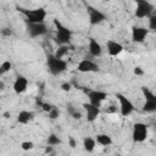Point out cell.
<instances>
[{
  "label": "cell",
  "mask_w": 156,
  "mask_h": 156,
  "mask_svg": "<svg viewBox=\"0 0 156 156\" xmlns=\"http://www.w3.org/2000/svg\"><path fill=\"white\" fill-rule=\"evenodd\" d=\"M61 89H62L63 91H69V90L72 89V85H71V83L65 82V83H62V84H61Z\"/></svg>",
  "instance_id": "cell-31"
},
{
  "label": "cell",
  "mask_w": 156,
  "mask_h": 156,
  "mask_svg": "<svg viewBox=\"0 0 156 156\" xmlns=\"http://www.w3.org/2000/svg\"><path fill=\"white\" fill-rule=\"evenodd\" d=\"M149 134V129L147 126L143 122H136L133 126V130H132V138L134 143H143L146 140Z\"/></svg>",
  "instance_id": "cell-6"
},
{
  "label": "cell",
  "mask_w": 156,
  "mask_h": 156,
  "mask_svg": "<svg viewBox=\"0 0 156 156\" xmlns=\"http://www.w3.org/2000/svg\"><path fill=\"white\" fill-rule=\"evenodd\" d=\"M135 2V10H134V16L136 18H147L150 15L154 13L155 6L147 1V0H134Z\"/></svg>",
  "instance_id": "cell-4"
},
{
  "label": "cell",
  "mask_w": 156,
  "mask_h": 156,
  "mask_svg": "<svg viewBox=\"0 0 156 156\" xmlns=\"http://www.w3.org/2000/svg\"><path fill=\"white\" fill-rule=\"evenodd\" d=\"M88 11V18H89V23L91 26H98L100 23H102L106 20V15L104 12H101L100 10L93 7V6H88L87 7Z\"/></svg>",
  "instance_id": "cell-9"
},
{
  "label": "cell",
  "mask_w": 156,
  "mask_h": 156,
  "mask_svg": "<svg viewBox=\"0 0 156 156\" xmlns=\"http://www.w3.org/2000/svg\"><path fill=\"white\" fill-rule=\"evenodd\" d=\"M82 106H83V108H84V111H85V118H87L88 122H94V121H96L98 117H99L100 113H101L100 107H99V106H95V105H93V104H90V102H84Z\"/></svg>",
  "instance_id": "cell-12"
},
{
  "label": "cell",
  "mask_w": 156,
  "mask_h": 156,
  "mask_svg": "<svg viewBox=\"0 0 156 156\" xmlns=\"http://www.w3.org/2000/svg\"><path fill=\"white\" fill-rule=\"evenodd\" d=\"M95 141L101 146H110L112 144V138L106 133H99L95 135Z\"/></svg>",
  "instance_id": "cell-17"
},
{
  "label": "cell",
  "mask_w": 156,
  "mask_h": 156,
  "mask_svg": "<svg viewBox=\"0 0 156 156\" xmlns=\"http://www.w3.org/2000/svg\"><path fill=\"white\" fill-rule=\"evenodd\" d=\"M149 29L146 27L140 26H133L132 27V41L136 44H141L145 41L146 37L149 35Z\"/></svg>",
  "instance_id": "cell-10"
},
{
  "label": "cell",
  "mask_w": 156,
  "mask_h": 156,
  "mask_svg": "<svg viewBox=\"0 0 156 156\" xmlns=\"http://www.w3.org/2000/svg\"><path fill=\"white\" fill-rule=\"evenodd\" d=\"M67 111L69 112V115H71L74 119H80V118H82V113L78 111V108L73 107L72 105H68V106H67Z\"/></svg>",
  "instance_id": "cell-22"
},
{
  "label": "cell",
  "mask_w": 156,
  "mask_h": 156,
  "mask_svg": "<svg viewBox=\"0 0 156 156\" xmlns=\"http://www.w3.org/2000/svg\"><path fill=\"white\" fill-rule=\"evenodd\" d=\"M12 89L18 95L26 93L27 89H28V79L24 76H17L16 79H15V82H13Z\"/></svg>",
  "instance_id": "cell-13"
},
{
  "label": "cell",
  "mask_w": 156,
  "mask_h": 156,
  "mask_svg": "<svg viewBox=\"0 0 156 156\" xmlns=\"http://www.w3.org/2000/svg\"><path fill=\"white\" fill-rule=\"evenodd\" d=\"M133 72H134V74H135V76H144V69H143L140 66H136V67H134Z\"/></svg>",
  "instance_id": "cell-30"
},
{
  "label": "cell",
  "mask_w": 156,
  "mask_h": 156,
  "mask_svg": "<svg viewBox=\"0 0 156 156\" xmlns=\"http://www.w3.org/2000/svg\"><path fill=\"white\" fill-rule=\"evenodd\" d=\"M35 117V113L33 111H27V110H22L18 112L17 115V122L20 124H28L29 122H32Z\"/></svg>",
  "instance_id": "cell-16"
},
{
  "label": "cell",
  "mask_w": 156,
  "mask_h": 156,
  "mask_svg": "<svg viewBox=\"0 0 156 156\" xmlns=\"http://www.w3.org/2000/svg\"><path fill=\"white\" fill-rule=\"evenodd\" d=\"M21 149L23 151H29L34 149V143L33 141H22L21 143Z\"/></svg>",
  "instance_id": "cell-27"
},
{
  "label": "cell",
  "mask_w": 156,
  "mask_h": 156,
  "mask_svg": "<svg viewBox=\"0 0 156 156\" xmlns=\"http://www.w3.org/2000/svg\"><path fill=\"white\" fill-rule=\"evenodd\" d=\"M0 34L2 37H10L12 34V30L10 28H2V29H0Z\"/></svg>",
  "instance_id": "cell-29"
},
{
  "label": "cell",
  "mask_w": 156,
  "mask_h": 156,
  "mask_svg": "<svg viewBox=\"0 0 156 156\" xmlns=\"http://www.w3.org/2000/svg\"><path fill=\"white\" fill-rule=\"evenodd\" d=\"M52 149H54V146L48 145V146L45 147V154H51V152H52Z\"/></svg>",
  "instance_id": "cell-34"
},
{
  "label": "cell",
  "mask_w": 156,
  "mask_h": 156,
  "mask_svg": "<svg viewBox=\"0 0 156 156\" xmlns=\"http://www.w3.org/2000/svg\"><path fill=\"white\" fill-rule=\"evenodd\" d=\"M52 106H54V105H51L50 102H41V104H40V107H41V110H43L44 112H49V111L52 108Z\"/></svg>",
  "instance_id": "cell-28"
},
{
  "label": "cell",
  "mask_w": 156,
  "mask_h": 156,
  "mask_svg": "<svg viewBox=\"0 0 156 156\" xmlns=\"http://www.w3.org/2000/svg\"><path fill=\"white\" fill-rule=\"evenodd\" d=\"M54 26H55V43L57 45H68L72 39V30L62 24L57 18L54 20Z\"/></svg>",
  "instance_id": "cell-1"
},
{
  "label": "cell",
  "mask_w": 156,
  "mask_h": 156,
  "mask_svg": "<svg viewBox=\"0 0 156 156\" xmlns=\"http://www.w3.org/2000/svg\"><path fill=\"white\" fill-rule=\"evenodd\" d=\"M2 74H4V72H2V69H1V68H0V77H1V76H2Z\"/></svg>",
  "instance_id": "cell-37"
},
{
  "label": "cell",
  "mask_w": 156,
  "mask_h": 156,
  "mask_svg": "<svg viewBox=\"0 0 156 156\" xmlns=\"http://www.w3.org/2000/svg\"><path fill=\"white\" fill-rule=\"evenodd\" d=\"M68 144L71 147H76L77 146V141L73 139V136H68Z\"/></svg>",
  "instance_id": "cell-33"
},
{
  "label": "cell",
  "mask_w": 156,
  "mask_h": 156,
  "mask_svg": "<svg viewBox=\"0 0 156 156\" xmlns=\"http://www.w3.org/2000/svg\"><path fill=\"white\" fill-rule=\"evenodd\" d=\"M2 90H5V83H4V80L0 79V91H2Z\"/></svg>",
  "instance_id": "cell-35"
},
{
  "label": "cell",
  "mask_w": 156,
  "mask_h": 156,
  "mask_svg": "<svg viewBox=\"0 0 156 156\" xmlns=\"http://www.w3.org/2000/svg\"><path fill=\"white\" fill-rule=\"evenodd\" d=\"M0 68L2 69V72H4V74H5V73H7V72H10V71L12 69V63H11L9 60H6V61H4V62L0 65Z\"/></svg>",
  "instance_id": "cell-26"
},
{
  "label": "cell",
  "mask_w": 156,
  "mask_h": 156,
  "mask_svg": "<svg viewBox=\"0 0 156 156\" xmlns=\"http://www.w3.org/2000/svg\"><path fill=\"white\" fill-rule=\"evenodd\" d=\"M49 32L48 26L41 22V23H27V33L30 38H38L41 35H45Z\"/></svg>",
  "instance_id": "cell-7"
},
{
  "label": "cell",
  "mask_w": 156,
  "mask_h": 156,
  "mask_svg": "<svg viewBox=\"0 0 156 156\" xmlns=\"http://www.w3.org/2000/svg\"><path fill=\"white\" fill-rule=\"evenodd\" d=\"M17 11L21 12L26 17L27 23H41L45 21L46 11L43 7L38 9H24L21 6H17Z\"/></svg>",
  "instance_id": "cell-3"
},
{
  "label": "cell",
  "mask_w": 156,
  "mask_h": 156,
  "mask_svg": "<svg viewBox=\"0 0 156 156\" xmlns=\"http://www.w3.org/2000/svg\"><path fill=\"white\" fill-rule=\"evenodd\" d=\"M115 96H116V99L118 100V104H119L118 108H119L121 115H122L123 117L130 116V115L133 113L134 108H135V107H134V104H133L126 95H123V94H121V93H117Z\"/></svg>",
  "instance_id": "cell-5"
},
{
  "label": "cell",
  "mask_w": 156,
  "mask_h": 156,
  "mask_svg": "<svg viewBox=\"0 0 156 156\" xmlns=\"http://www.w3.org/2000/svg\"><path fill=\"white\" fill-rule=\"evenodd\" d=\"M141 93H143L145 100H147V99H155L156 98V95L149 88H146V87H141Z\"/></svg>",
  "instance_id": "cell-24"
},
{
  "label": "cell",
  "mask_w": 156,
  "mask_h": 156,
  "mask_svg": "<svg viewBox=\"0 0 156 156\" xmlns=\"http://www.w3.org/2000/svg\"><path fill=\"white\" fill-rule=\"evenodd\" d=\"M143 111L146 113H154L156 111V98L145 100V102L143 105Z\"/></svg>",
  "instance_id": "cell-19"
},
{
  "label": "cell",
  "mask_w": 156,
  "mask_h": 156,
  "mask_svg": "<svg viewBox=\"0 0 156 156\" xmlns=\"http://www.w3.org/2000/svg\"><path fill=\"white\" fill-rule=\"evenodd\" d=\"M46 143H48V145H51V146H56V145H60L61 143H62V140L56 135V134H50L49 136H48V139H46Z\"/></svg>",
  "instance_id": "cell-21"
},
{
  "label": "cell",
  "mask_w": 156,
  "mask_h": 156,
  "mask_svg": "<svg viewBox=\"0 0 156 156\" xmlns=\"http://www.w3.org/2000/svg\"><path fill=\"white\" fill-rule=\"evenodd\" d=\"M10 116H11L10 112H4V117H5V118H10Z\"/></svg>",
  "instance_id": "cell-36"
},
{
  "label": "cell",
  "mask_w": 156,
  "mask_h": 156,
  "mask_svg": "<svg viewBox=\"0 0 156 156\" xmlns=\"http://www.w3.org/2000/svg\"><path fill=\"white\" fill-rule=\"evenodd\" d=\"M96 147V141H95V138H91V136H85L83 139V149L87 151V152H93Z\"/></svg>",
  "instance_id": "cell-18"
},
{
  "label": "cell",
  "mask_w": 156,
  "mask_h": 156,
  "mask_svg": "<svg viewBox=\"0 0 156 156\" xmlns=\"http://www.w3.org/2000/svg\"><path fill=\"white\" fill-rule=\"evenodd\" d=\"M88 51L93 57H98L102 54V46L100 45V43H98L96 39L94 38H89V44H88Z\"/></svg>",
  "instance_id": "cell-15"
},
{
  "label": "cell",
  "mask_w": 156,
  "mask_h": 156,
  "mask_svg": "<svg viewBox=\"0 0 156 156\" xmlns=\"http://www.w3.org/2000/svg\"><path fill=\"white\" fill-rule=\"evenodd\" d=\"M106 112H107V113H115V112H117V106H116V105H111V106L106 110Z\"/></svg>",
  "instance_id": "cell-32"
},
{
  "label": "cell",
  "mask_w": 156,
  "mask_h": 156,
  "mask_svg": "<svg viewBox=\"0 0 156 156\" xmlns=\"http://www.w3.org/2000/svg\"><path fill=\"white\" fill-rule=\"evenodd\" d=\"M67 54H68V45H58V48L54 52V55L58 58H63Z\"/></svg>",
  "instance_id": "cell-20"
},
{
  "label": "cell",
  "mask_w": 156,
  "mask_h": 156,
  "mask_svg": "<svg viewBox=\"0 0 156 156\" xmlns=\"http://www.w3.org/2000/svg\"><path fill=\"white\" fill-rule=\"evenodd\" d=\"M87 96L89 99V102L95 105V106H101V104L108 98V94L106 91H102V90H88L87 91Z\"/></svg>",
  "instance_id": "cell-8"
},
{
  "label": "cell",
  "mask_w": 156,
  "mask_h": 156,
  "mask_svg": "<svg viewBox=\"0 0 156 156\" xmlns=\"http://www.w3.org/2000/svg\"><path fill=\"white\" fill-rule=\"evenodd\" d=\"M77 69L82 73H96V72L100 71V67L93 60L83 58L82 61H79V63L77 66Z\"/></svg>",
  "instance_id": "cell-11"
},
{
  "label": "cell",
  "mask_w": 156,
  "mask_h": 156,
  "mask_svg": "<svg viewBox=\"0 0 156 156\" xmlns=\"http://www.w3.org/2000/svg\"><path fill=\"white\" fill-rule=\"evenodd\" d=\"M106 49H107V52L110 56H118L123 51V45L116 40L108 39L106 41Z\"/></svg>",
  "instance_id": "cell-14"
},
{
  "label": "cell",
  "mask_w": 156,
  "mask_h": 156,
  "mask_svg": "<svg viewBox=\"0 0 156 156\" xmlns=\"http://www.w3.org/2000/svg\"><path fill=\"white\" fill-rule=\"evenodd\" d=\"M147 18H149V30H152V32L156 30V15L152 13Z\"/></svg>",
  "instance_id": "cell-25"
},
{
  "label": "cell",
  "mask_w": 156,
  "mask_h": 156,
  "mask_svg": "<svg viewBox=\"0 0 156 156\" xmlns=\"http://www.w3.org/2000/svg\"><path fill=\"white\" fill-rule=\"evenodd\" d=\"M46 67H48V71L50 72L51 76L57 77V76L62 74L63 72H66L68 65H67L66 60L58 58L54 54H49L46 56Z\"/></svg>",
  "instance_id": "cell-2"
},
{
  "label": "cell",
  "mask_w": 156,
  "mask_h": 156,
  "mask_svg": "<svg viewBox=\"0 0 156 156\" xmlns=\"http://www.w3.org/2000/svg\"><path fill=\"white\" fill-rule=\"evenodd\" d=\"M48 116H49V118H50V119L55 121V119H57V118L60 117V110H58L57 107L52 106V108L48 112Z\"/></svg>",
  "instance_id": "cell-23"
}]
</instances>
